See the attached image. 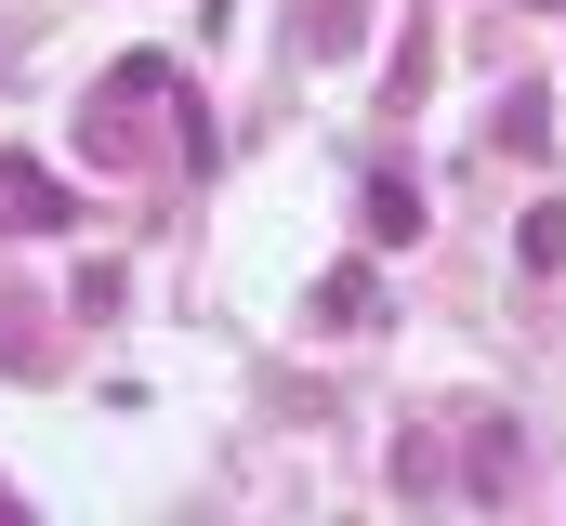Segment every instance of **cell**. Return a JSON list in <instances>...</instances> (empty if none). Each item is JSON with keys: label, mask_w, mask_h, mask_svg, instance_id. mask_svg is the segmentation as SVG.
Masks as SVG:
<instances>
[{"label": "cell", "mask_w": 566, "mask_h": 526, "mask_svg": "<svg viewBox=\"0 0 566 526\" xmlns=\"http://www.w3.org/2000/svg\"><path fill=\"white\" fill-rule=\"evenodd\" d=\"M66 224H80V198L40 158H0V238H66Z\"/></svg>", "instance_id": "6da1fadb"}, {"label": "cell", "mask_w": 566, "mask_h": 526, "mask_svg": "<svg viewBox=\"0 0 566 526\" xmlns=\"http://www.w3.org/2000/svg\"><path fill=\"white\" fill-rule=\"evenodd\" d=\"M474 434H461V501H514V421L501 408H461Z\"/></svg>", "instance_id": "7a4b0ae2"}, {"label": "cell", "mask_w": 566, "mask_h": 526, "mask_svg": "<svg viewBox=\"0 0 566 526\" xmlns=\"http://www.w3.org/2000/svg\"><path fill=\"white\" fill-rule=\"evenodd\" d=\"M356 40H369V0H290V53L303 66H343Z\"/></svg>", "instance_id": "3957f363"}, {"label": "cell", "mask_w": 566, "mask_h": 526, "mask_svg": "<svg viewBox=\"0 0 566 526\" xmlns=\"http://www.w3.org/2000/svg\"><path fill=\"white\" fill-rule=\"evenodd\" d=\"M356 224H369V251H409V238H422V185H396V171H369V198H356Z\"/></svg>", "instance_id": "277c9868"}, {"label": "cell", "mask_w": 566, "mask_h": 526, "mask_svg": "<svg viewBox=\"0 0 566 526\" xmlns=\"http://www.w3.org/2000/svg\"><path fill=\"white\" fill-rule=\"evenodd\" d=\"M316 329H382V276L369 263H329L316 276Z\"/></svg>", "instance_id": "5b68a950"}, {"label": "cell", "mask_w": 566, "mask_h": 526, "mask_svg": "<svg viewBox=\"0 0 566 526\" xmlns=\"http://www.w3.org/2000/svg\"><path fill=\"white\" fill-rule=\"evenodd\" d=\"M40 356H53V343H40V303L0 290V369H40Z\"/></svg>", "instance_id": "8992f818"}, {"label": "cell", "mask_w": 566, "mask_h": 526, "mask_svg": "<svg viewBox=\"0 0 566 526\" xmlns=\"http://www.w3.org/2000/svg\"><path fill=\"white\" fill-rule=\"evenodd\" d=\"M514 263H527V276H554V263H566V211H554V198L514 224Z\"/></svg>", "instance_id": "52a82bcc"}, {"label": "cell", "mask_w": 566, "mask_h": 526, "mask_svg": "<svg viewBox=\"0 0 566 526\" xmlns=\"http://www.w3.org/2000/svg\"><path fill=\"white\" fill-rule=\"evenodd\" d=\"M13 514H27V501H13V487H0V526H13Z\"/></svg>", "instance_id": "ba28073f"}]
</instances>
